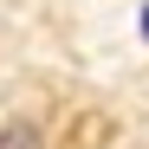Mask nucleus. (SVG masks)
Listing matches in <instances>:
<instances>
[{
	"instance_id": "f257e3e1",
	"label": "nucleus",
	"mask_w": 149,
	"mask_h": 149,
	"mask_svg": "<svg viewBox=\"0 0 149 149\" xmlns=\"http://www.w3.org/2000/svg\"><path fill=\"white\" fill-rule=\"evenodd\" d=\"M0 149H39V130L19 123V117H7V123H0Z\"/></svg>"
},
{
	"instance_id": "f03ea898",
	"label": "nucleus",
	"mask_w": 149,
	"mask_h": 149,
	"mask_svg": "<svg viewBox=\"0 0 149 149\" xmlns=\"http://www.w3.org/2000/svg\"><path fill=\"white\" fill-rule=\"evenodd\" d=\"M143 39H149V7H143Z\"/></svg>"
}]
</instances>
